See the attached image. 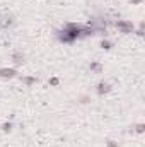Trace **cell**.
Masks as SVG:
<instances>
[{"label": "cell", "mask_w": 145, "mask_h": 147, "mask_svg": "<svg viewBox=\"0 0 145 147\" xmlns=\"http://www.w3.org/2000/svg\"><path fill=\"white\" fill-rule=\"evenodd\" d=\"M116 29L121 33V34H132L135 31V26L132 21H126V19H119L116 22Z\"/></svg>", "instance_id": "obj_1"}, {"label": "cell", "mask_w": 145, "mask_h": 147, "mask_svg": "<svg viewBox=\"0 0 145 147\" xmlns=\"http://www.w3.org/2000/svg\"><path fill=\"white\" fill-rule=\"evenodd\" d=\"M14 24H15V19L12 14H3L0 17V29H10Z\"/></svg>", "instance_id": "obj_2"}, {"label": "cell", "mask_w": 145, "mask_h": 147, "mask_svg": "<svg viewBox=\"0 0 145 147\" xmlns=\"http://www.w3.org/2000/svg\"><path fill=\"white\" fill-rule=\"evenodd\" d=\"M17 77V70L15 69H0V79H14Z\"/></svg>", "instance_id": "obj_3"}, {"label": "cell", "mask_w": 145, "mask_h": 147, "mask_svg": "<svg viewBox=\"0 0 145 147\" xmlns=\"http://www.w3.org/2000/svg\"><path fill=\"white\" fill-rule=\"evenodd\" d=\"M96 91H97L99 96H104V94H108L109 91H111V84H108V82H99Z\"/></svg>", "instance_id": "obj_4"}, {"label": "cell", "mask_w": 145, "mask_h": 147, "mask_svg": "<svg viewBox=\"0 0 145 147\" xmlns=\"http://www.w3.org/2000/svg\"><path fill=\"white\" fill-rule=\"evenodd\" d=\"M12 62H14L15 65L24 63V55H22V53H19V51H14V53H12Z\"/></svg>", "instance_id": "obj_5"}, {"label": "cell", "mask_w": 145, "mask_h": 147, "mask_svg": "<svg viewBox=\"0 0 145 147\" xmlns=\"http://www.w3.org/2000/svg\"><path fill=\"white\" fill-rule=\"evenodd\" d=\"M89 69H91V72H97V74L103 72V67H101V63H97V62H92V63L89 65Z\"/></svg>", "instance_id": "obj_6"}, {"label": "cell", "mask_w": 145, "mask_h": 147, "mask_svg": "<svg viewBox=\"0 0 145 147\" xmlns=\"http://www.w3.org/2000/svg\"><path fill=\"white\" fill-rule=\"evenodd\" d=\"M113 46H114L113 41H108V39H103V41H101V48H103V50H111Z\"/></svg>", "instance_id": "obj_7"}, {"label": "cell", "mask_w": 145, "mask_h": 147, "mask_svg": "<svg viewBox=\"0 0 145 147\" xmlns=\"http://www.w3.org/2000/svg\"><path fill=\"white\" fill-rule=\"evenodd\" d=\"M22 80H24L28 86H31V84H34V82H36V79H34V77H24Z\"/></svg>", "instance_id": "obj_8"}, {"label": "cell", "mask_w": 145, "mask_h": 147, "mask_svg": "<svg viewBox=\"0 0 145 147\" xmlns=\"http://www.w3.org/2000/svg\"><path fill=\"white\" fill-rule=\"evenodd\" d=\"M10 128H12V123H3L2 125V130L3 132H10Z\"/></svg>", "instance_id": "obj_9"}, {"label": "cell", "mask_w": 145, "mask_h": 147, "mask_svg": "<svg viewBox=\"0 0 145 147\" xmlns=\"http://www.w3.org/2000/svg\"><path fill=\"white\" fill-rule=\"evenodd\" d=\"M137 132H138V134L144 132V123H138V125H137Z\"/></svg>", "instance_id": "obj_10"}, {"label": "cell", "mask_w": 145, "mask_h": 147, "mask_svg": "<svg viewBox=\"0 0 145 147\" xmlns=\"http://www.w3.org/2000/svg\"><path fill=\"white\" fill-rule=\"evenodd\" d=\"M108 147H118V144L114 140H108Z\"/></svg>", "instance_id": "obj_11"}, {"label": "cell", "mask_w": 145, "mask_h": 147, "mask_svg": "<svg viewBox=\"0 0 145 147\" xmlns=\"http://www.w3.org/2000/svg\"><path fill=\"white\" fill-rule=\"evenodd\" d=\"M50 84H53V86H56V84H58V79H51V80H50Z\"/></svg>", "instance_id": "obj_12"}, {"label": "cell", "mask_w": 145, "mask_h": 147, "mask_svg": "<svg viewBox=\"0 0 145 147\" xmlns=\"http://www.w3.org/2000/svg\"><path fill=\"white\" fill-rule=\"evenodd\" d=\"M132 3H142V0H132Z\"/></svg>", "instance_id": "obj_13"}]
</instances>
